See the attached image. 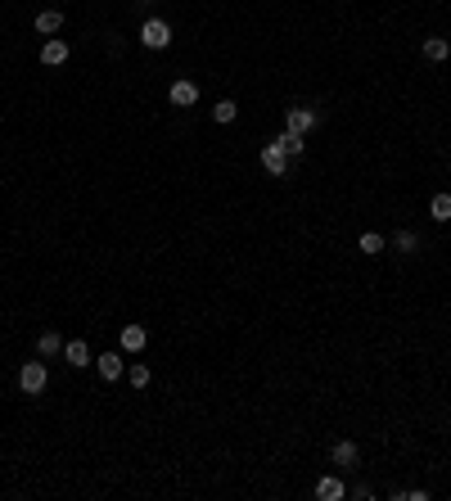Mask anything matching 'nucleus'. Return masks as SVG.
<instances>
[{
  "mask_svg": "<svg viewBox=\"0 0 451 501\" xmlns=\"http://www.w3.org/2000/svg\"><path fill=\"white\" fill-rule=\"evenodd\" d=\"M45 384H50V371H45V361H27L23 371H18V389H23L27 398L45 393Z\"/></svg>",
  "mask_w": 451,
  "mask_h": 501,
  "instance_id": "obj_1",
  "label": "nucleus"
},
{
  "mask_svg": "<svg viewBox=\"0 0 451 501\" xmlns=\"http://www.w3.org/2000/svg\"><path fill=\"white\" fill-rule=\"evenodd\" d=\"M140 41H145L149 50H167L171 45V27L162 23V18H145V23H140Z\"/></svg>",
  "mask_w": 451,
  "mask_h": 501,
  "instance_id": "obj_2",
  "label": "nucleus"
},
{
  "mask_svg": "<svg viewBox=\"0 0 451 501\" xmlns=\"http://www.w3.org/2000/svg\"><path fill=\"white\" fill-rule=\"evenodd\" d=\"M321 127V113L316 109H289L284 113V131H293V136H307V131Z\"/></svg>",
  "mask_w": 451,
  "mask_h": 501,
  "instance_id": "obj_3",
  "label": "nucleus"
},
{
  "mask_svg": "<svg viewBox=\"0 0 451 501\" xmlns=\"http://www.w3.org/2000/svg\"><path fill=\"white\" fill-rule=\"evenodd\" d=\"M262 167L271 172V177H284V172H289V154H284L275 140H271V144H262Z\"/></svg>",
  "mask_w": 451,
  "mask_h": 501,
  "instance_id": "obj_4",
  "label": "nucleus"
},
{
  "mask_svg": "<svg viewBox=\"0 0 451 501\" xmlns=\"http://www.w3.org/2000/svg\"><path fill=\"white\" fill-rule=\"evenodd\" d=\"M167 100L176 104V109H190V104H199V86L190 82V77H181V82H171V91H167Z\"/></svg>",
  "mask_w": 451,
  "mask_h": 501,
  "instance_id": "obj_5",
  "label": "nucleus"
},
{
  "mask_svg": "<svg viewBox=\"0 0 451 501\" xmlns=\"http://www.w3.org/2000/svg\"><path fill=\"white\" fill-rule=\"evenodd\" d=\"M330 456H334V465L352 470V465H357V461H361V447H357V442H352V438H339V442H334V447H330Z\"/></svg>",
  "mask_w": 451,
  "mask_h": 501,
  "instance_id": "obj_6",
  "label": "nucleus"
},
{
  "mask_svg": "<svg viewBox=\"0 0 451 501\" xmlns=\"http://www.w3.org/2000/svg\"><path fill=\"white\" fill-rule=\"evenodd\" d=\"M63 59H68V41H59V36H45V45H41V63L59 68Z\"/></svg>",
  "mask_w": 451,
  "mask_h": 501,
  "instance_id": "obj_7",
  "label": "nucleus"
},
{
  "mask_svg": "<svg viewBox=\"0 0 451 501\" xmlns=\"http://www.w3.org/2000/svg\"><path fill=\"white\" fill-rule=\"evenodd\" d=\"M63 361L68 366H95V352L86 348V339H72V343H63Z\"/></svg>",
  "mask_w": 451,
  "mask_h": 501,
  "instance_id": "obj_8",
  "label": "nucleus"
},
{
  "mask_svg": "<svg viewBox=\"0 0 451 501\" xmlns=\"http://www.w3.org/2000/svg\"><path fill=\"white\" fill-rule=\"evenodd\" d=\"M95 371H100V380H118L122 375V361H118V352H100V357H95Z\"/></svg>",
  "mask_w": 451,
  "mask_h": 501,
  "instance_id": "obj_9",
  "label": "nucleus"
},
{
  "mask_svg": "<svg viewBox=\"0 0 451 501\" xmlns=\"http://www.w3.org/2000/svg\"><path fill=\"white\" fill-rule=\"evenodd\" d=\"M59 27H63V14H59V9H41V14H36V32H41V36H54Z\"/></svg>",
  "mask_w": 451,
  "mask_h": 501,
  "instance_id": "obj_10",
  "label": "nucleus"
},
{
  "mask_svg": "<svg viewBox=\"0 0 451 501\" xmlns=\"http://www.w3.org/2000/svg\"><path fill=\"white\" fill-rule=\"evenodd\" d=\"M447 54H451V45L443 36H425V59L429 63H447Z\"/></svg>",
  "mask_w": 451,
  "mask_h": 501,
  "instance_id": "obj_11",
  "label": "nucleus"
},
{
  "mask_svg": "<svg viewBox=\"0 0 451 501\" xmlns=\"http://www.w3.org/2000/svg\"><path fill=\"white\" fill-rule=\"evenodd\" d=\"M316 497H321V501H339V497H348V488H343L334 474H325L321 484H316Z\"/></svg>",
  "mask_w": 451,
  "mask_h": 501,
  "instance_id": "obj_12",
  "label": "nucleus"
},
{
  "mask_svg": "<svg viewBox=\"0 0 451 501\" xmlns=\"http://www.w3.org/2000/svg\"><path fill=\"white\" fill-rule=\"evenodd\" d=\"M145 339H149L145 325H127V330H122V348H127V352H140V348H145Z\"/></svg>",
  "mask_w": 451,
  "mask_h": 501,
  "instance_id": "obj_13",
  "label": "nucleus"
},
{
  "mask_svg": "<svg viewBox=\"0 0 451 501\" xmlns=\"http://www.w3.org/2000/svg\"><path fill=\"white\" fill-rule=\"evenodd\" d=\"M36 352H41V357H59V352H63V339H59L54 330H45L41 339H36Z\"/></svg>",
  "mask_w": 451,
  "mask_h": 501,
  "instance_id": "obj_14",
  "label": "nucleus"
},
{
  "mask_svg": "<svg viewBox=\"0 0 451 501\" xmlns=\"http://www.w3.org/2000/svg\"><path fill=\"white\" fill-rule=\"evenodd\" d=\"M275 144H280V149L289 154V158H303V149H307L303 136H293V131H280V136H275Z\"/></svg>",
  "mask_w": 451,
  "mask_h": 501,
  "instance_id": "obj_15",
  "label": "nucleus"
},
{
  "mask_svg": "<svg viewBox=\"0 0 451 501\" xmlns=\"http://www.w3.org/2000/svg\"><path fill=\"white\" fill-rule=\"evenodd\" d=\"M235 118H239V104H235V100H222V104L213 109V122H222V127H230Z\"/></svg>",
  "mask_w": 451,
  "mask_h": 501,
  "instance_id": "obj_16",
  "label": "nucleus"
},
{
  "mask_svg": "<svg viewBox=\"0 0 451 501\" xmlns=\"http://www.w3.org/2000/svg\"><path fill=\"white\" fill-rule=\"evenodd\" d=\"M429 213H434L438 221H451V195H434L429 199Z\"/></svg>",
  "mask_w": 451,
  "mask_h": 501,
  "instance_id": "obj_17",
  "label": "nucleus"
},
{
  "mask_svg": "<svg viewBox=\"0 0 451 501\" xmlns=\"http://www.w3.org/2000/svg\"><path fill=\"white\" fill-rule=\"evenodd\" d=\"M392 244H397L402 253H415V248H420V235H415V230H397V235H392Z\"/></svg>",
  "mask_w": 451,
  "mask_h": 501,
  "instance_id": "obj_18",
  "label": "nucleus"
},
{
  "mask_svg": "<svg viewBox=\"0 0 451 501\" xmlns=\"http://www.w3.org/2000/svg\"><path fill=\"white\" fill-rule=\"evenodd\" d=\"M357 244H361V253H383V235H375V230H366Z\"/></svg>",
  "mask_w": 451,
  "mask_h": 501,
  "instance_id": "obj_19",
  "label": "nucleus"
},
{
  "mask_svg": "<svg viewBox=\"0 0 451 501\" xmlns=\"http://www.w3.org/2000/svg\"><path fill=\"white\" fill-rule=\"evenodd\" d=\"M127 380H131V389H145V384H149V366H131Z\"/></svg>",
  "mask_w": 451,
  "mask_h": 501,
  "instance_id": "obj_20",
  "label": "nucleus"
}]
</instances>
